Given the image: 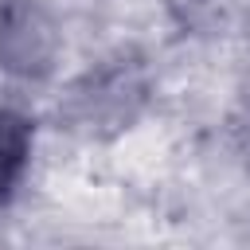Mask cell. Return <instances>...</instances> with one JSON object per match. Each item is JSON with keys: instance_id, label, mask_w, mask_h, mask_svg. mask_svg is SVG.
I'll return each mask as SVG.
<instances>
[{"instance_id": "obj_2", "label": "cell", "mask_w": 250, "mask_h": 250, "mask_svg": "<svg viewBox=\"0 0 250 250\" xmlns=\"http://www.w3.org/2000/svg\"><path fill=\"white\" fill-rule=\"evenodd\" d=\"M27 141L31 137H27L23 117H16L12 109H0V195L20 176V168L27 160Z\"/></svg>"}, {"instance_id": "obj_1", "label": "cell", "mask_w": 250, "mask_h": 250, "mask_svg": "<svg viewBox=\"0 0 250 250\" xmlns=\"http://www.w3.org/2000/svg\"><path fill=\"white\" fill-rule=\"evenodd\" d=\"M0 59L12 70H43L51 59V31L35 8H12L0 27Z\"/></svg>"}]
</instances>
